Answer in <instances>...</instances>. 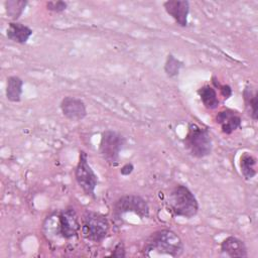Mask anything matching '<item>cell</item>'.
I'll return each mask as SVG.
<instances>
[{"instance_id":"obj_1","label":"cell","mask_w":258,"mask_h":258,"mask_svg":"<svg viewBox=\"0 0 258 258\" xmlns=\"http://www.w3.org/2000/svg\"><path fill=\"white\" fill-rule=\"evenodd\" d=\"M184 246L180 237L170 229H161L152 233L143 247V255L178 257L182 255Z\"/></svg>"},{"instance_id":"obj_2","label":"cell","mask_w":258,"mask_h":258,"mask_svg":"<svg viewBox=\"0 0 258 258\" xmlns=\"http://www.w3.org/2000/svg\"><path fill=\"white\" fill-rule=\"evenodd\" d=\"M168 211L175 217L191 219L200 209L199 202L194 192L183 184H176L167 197Z\"/></svg>"},{"instance_id":"obj_3","label":"cell","mask_w":258,"mask_h":258,"mask_svg":"<svg viewBox=\"0 0 258 258\" xmlns=\"http://www.w3.org/2000/svg\"><path fill=\"white\" fill-rule=\"evenodd\" d=\"M183 144L189 154L196 158H205L213 150V140L209 130L194 122H189L187 125Z\"/></svg>"},{"instance_id":"obj_4","label":"cell","mask_w":258,"mask_h":258,"mask_svg":"<svg viewBox=\"0 0 258 258\" xmlns=\"http://www.w3.org/2000/svg\"><path fill=\"white\" fill-rule=\"evenodd\" d=\"M126 144V138L115 130H105L101 134L99 143V153L102 158L110 165L119 164L120 152Z\"/></svg>"},{"instance_id":"obj_5","label":"cell","mask_w":258,"mask_h":258,"mask_svg":"<svg viewBox=\"0 0 258 258\" xmlns=\"http://www.w3.org/2000/svg\"><path fill=\"white\" fill-rule=\"evenodd\" d=\"M109 230V221L101 213L89 211L84 215L81 232L87 240L100 243L107 237Z\"/></svg>"},{"instance_id":"obj_6","label":"cell","mask_w":258,"mask_h":258,"mask_svg":"<svg viewBox=\"0 0 258 258\" xmlns=\"http://www.w3.org/2000/svg\"><path fill=\"white\" fill-rule=\"evenodd\" d=\"M75 177L83 192L91 198H95V190L99 182L98 175L88 161V155L84 150L80 151L79 161L75 168Z\"/></svg>"},{"instance_id":"obj_7","label":"cell","mask_w":258,"mask_h":258,"mask_svg":"<svg viewBox=\"0 0 258 258\" xmlns=\"http://www.w3.org/2000/svg\"><path fill=\"white\" fill-rule=\"evenodd\" d=\"M127 213H133L141 219L148 218L149 207L142 197L137 195H126L115 202L113 206V214L119 219Z\"/></svg>"},{"instance_id":"obj_8","label":"cell","mask_w":258,"mask_h":258,"mask_svg":"<svg viewBox=\"0 0 258 258\" xmlns=\"http://www.w3.org/2000/svg\"><path fill=\"white\" fill-rule=\"evenodd\" d=\"M81 230L79 217L74 208L68 207L60 211L58 215V232L63 239L76 237Z\"/></svg>"},{"instance_id":"obj_9","label":"cell","mask_w":258,"mask_h":258,"mask_svg":"<svg viewBox=\"0 0 258 258\" xmlns=\"http://www.w3.org/2000/svg\"><path fill=\"white\" fill-rule=\"evenodd\" d=\"M62 115L72 122H80L87 116V107L85 102L77 97L66 96L59 104Z\"/></svg>"},{"instance_id":"obj_10","label":"cell","mask_w":258,"mask_h":258,"mask_svg":"<svg viewBox=\"0 0 258 258\" xmlns=\"http://www.w3.org/2000/svg\"><path fill=\"white\" fill-rule=\"evenodd\" d=\"M163 8L178 26H187L190 8L187 0H167L163 2Z\"/></svg>"},{"instance_id":"obj_11","label":"cell","mask_w":258,"mask_h":258,"mask_svg":"<svg viewBox=\"0 0 258 258\" xmlns=\"http://www.w3.org/2000/svg\"><path fill=\"white\" fill-rule=\"evenodd\" d=\"M215 120L220 126L221 131L226 135L232 134L242 125V118L240 114L236 110L230 108L219 111L215 117Z\"/></svg>"},{"instance_id":"obj_12","label":"cell","mask_w":258,"mask_h":258,"mask_svg":"<svg viewBox=\"0 0 258 258\" xmlns=\"http://www.w3.org/2000/svg\"><path fill=\"white\" fill-rule=\"evenodd\" d=\"M220 251L222 255L226 257H231V258L248 257V250L244 241H242L241 239L235 236L226 237L221 242Z\"/></svg>"},{"instance_id":"obj_13","label":"cell","mask_w":258,"mask_h":258,"mask_svg":"<svg viewBox=\"0 0 258 258\" xmlns=\"http://www.w3.org/2000/svg\"><path fill=\"white\" fill-rule=\"evenodd\" d=\"M32 34L33 30L29 26L18 21H10L6 29L7 38L18 44H25Z\"/></svg>"},{"instance_id":"obj_14","label":"cell","mask_w":258,"mask_h":258,"mask_svg":"<svg viewBox=\"0 0 258 258\" xmlns=\"http://www.w3.org/2000/svg\"><path fill=\"white\" fill-rule=\"evenodd\" d=\"M23 84V80L18 76H10L7 78L5 95L8 101L12 103H18L21 101Z\"/></svg>"},{"instance_id":"obj_15","label":"cell","mask_w":258,"mask_h":258,"mask_svg":"<svg viewBox=\"0 0 258 258\" xmlns=\"http://www.w3.org/2000/svg\"><path fill=\"white\" fill-rule=\"evenodd\" d=\"M242 98L245 104V107L253 121H257L258 119V95L256 89L252 86L247 85L243 89Z\"/></svg>"},{"instance_id":"obj_16","label":"cell","mask_w":258,"mask_h":258,"mask_svg":"<svg viewBox=\"0 0 258 258\" xmlns=\"http://www.w3.org/2000/svg\"><path fill=\"white\" fill-rule=\"evenodd\" d=\"M198 95L204 107L208 110H215L220 105V100L216 89L210 85H204L198 90Z\"/></svg>"},{"instance_id":"obj_17","label":"cell","mask_w":258,"mask_h":258,"mask_svg":"<svg viewBox=\"0 0 258 258\" xmlns=\"http://www.w3.org/2000/svg\"><path fill=\"white\" fill-rule=\"evenodd\" d=\"M256 164H257V159L253 154L249 152H243L241 154L240 161H239L240 171L246 180H250L256 176L257 174Z\"/></svg>"},{"instance_id":"obj_18","label":"cell","mask_w":258,"mask_h":258,"mask_svg":"<svg viewBox=\"0 0 258 258\" xmlns=\"http://www.w3.org/2000/svg\"><path fill=\"white\" fill-rule=\"evenodd\" d=\"M27 4L28 1L26 0H6L4 2V7L7 16L12 21H17L24 12Z\"/></svg>"},{"instance_id":"obj_19","label":"cell","mask_w":258,"mask_h":258,"mask_svg":"<svg viewBox=\"0 0 258 258\" xmlns=\"http://www.w3.org/2000/svg\"><path fill=\"white\" fill-rule=\"evenodd\" d=\"M183 62L176 58L172 53L167 54L165 62H164V73L168 78H175L179 75L181 68H183Z\"/></svg>"},{"instance_id":"obj_20","label":"cell","mask_w":258,"mask_h":258,"mask_svg":"<svg viewBox=\"0 0 258 258\" xmlns=\"http://www.w3.org/2000/svg\"><path fill=\"white\" fill-rule=\"evenodd\" d=\"M212 84L214 85V88H215V89L218 88V90L220 91L221 95H222L226 100L229 99V98L232 96V94H233L232 88H231L229 85H227V84L222 85V84L219 82V80L216 78V76H213V77H212Z\"/></svg>"},{"instance_id":"obj_21","label":"cell","mask_w":258,"mask_h":258,"mask_svg":"<svg viewBox=\"0 0 258 258\" xmlns=\"http://www.w3.org/2000/svg\"><path fill=\"white\" fill-rule=\"evenodd\" d=\"M45 7L48 11L53 13H61L68 8V2L57 0V1H47L45 3Z\"/></svg>"},{"instance_id":"obj_22","label":"cell","mask_w":258,"mask_h":258,"mask_svg":"<svg viewBox=\"0 0 258 258\" xmlns=\"http://www.w3.org/2000/svg\"><path fill=\"white\" fill-rule=\"evenodd\" d=\"M110 256H113V257H125L126 256V253H125V247H124V244L122 242H119L114 250L112 251V253L110 254Z\"/></svg>"},{"instance_id":"obj_23","label":"cell","mask_w":258,"mask_h":258,"mask_svg":"<svg viewBox=\"0 0 258 258\" xmlns=\"http://www.w3.org/2000/svg\"><path fill=\"white\" fill-rule=\"evenodd\" d=\"M134 170V165L132 162H126L125 164L122 165V167L120 168V173L123 176H128L130 175Z\"/></svg>"}]
</instances>
